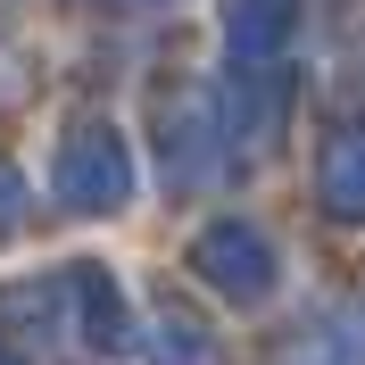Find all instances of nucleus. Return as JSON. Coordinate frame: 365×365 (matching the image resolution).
<instances>
[{
  "label": "nucleus",
  "instance_id": "nucleus-1",
  "mask_svg": "<svg viewBox=\"0 0 365 365\" xmlns=\"http://www.w3.org/2000/svg\"><path fill=\"white\" fill-rule=\"evenodd\" d=\"M125 141L108 133V125H83V133L67 141V158H58V191H67L75 207H116L125 200Z\"/></svg>",
  "mask_w": 365,
  "mask_h": 365
},
{
  "label": "nucleus",
  "instance_id": "nucleus-2",
  "mask_svg": "<svg viewBox=\"0 0 365 365\" xmlns=\"http://www.w3.org/2000/svg\"><path fill=\"white\" fill-rule=\"evenodd\" d=\"M282 34V0H232V42H274Z\"/></svg>",
  "mask_w": 365,
  "mask_h": 365
}]
</instances>
